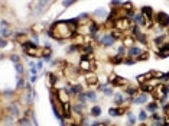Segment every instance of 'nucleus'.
<instances>
[{"label":"nucleus","instance_id":"1","mask_svg":"<svg viewBox=\"0 0 169 126\" xmlns=\"http://www.w3.org/2000/svg\"><path fill=\"white\" fill-rule=\"evenodd\" d=\"M74 20H69V22H65V20H61V22H56L51 26V35L55 38V39H67L71 36L72 31H75L77 28L74 26Z\"/></svg>","mask_w":169,"mask_h":126},{"label":"nucleus","instance_id":"2","mask_svg":"<svg viewBox=\"0 0 169 126\" xmlns=\"http://www.w3.org/2000/svg\"><path fill=\"white\" fill-rule=\"evenodd\" d=\"M49 3H51V0H36L35 4H34V7H32V13H34V16L42 15L43 10L49 6Z\"/></svg>","mask_w":169,"mask_h":126},{"label":"nucleus","instance_id":"3","mask_svg":"<svg viewBox=\"0 0 169 126\" xmlns=\"http://www.w3.org/2000/svg\"><path fill=\"white\" fill-rule=\"evenodd\" d=\"M156 22H158V25H159L160 28L168 26L169 25V15L165 13V12H159V13L156 15Z\"/></svg>","mask_w":169,"mask_h":126},{"label":"nucleus","instance_id":"4","mask_svg":"<svg viewBox=\"0 0 169 126\" xmlns=\"http://www.w3.org/2000/svg\"><path fill=\"white\" fill-rule=\"evenodd\" d=\"M114 41H116V38L113 36V34H107V35H103L100 38V44H101L103 47H111V45H114Z\"/></svg>","mask_w":169,"mask_h":126},{"label":"nucleus","instance_id":"5","mask_svg":"<svg viewBox=\"0 0 169 126\" xmlns=\"http://www.w3.org/2000/svg\"><path fill=\"white\" fill-rule=\"evenodd\" d=\"M145 51H142V48H139L137 45H133V47H130L129 48V51H127V55L130 57V58H135V59H137L140 55L143 54Z\"/></svg>","mask_w":169,"mask_h":126},{"label":"nucleus","instance_id":"6","mask_svg":"<svg viewBox=\"0 0 169 126\" xmlns=\"http://www.w3.org/2000/svg\"><path fill=\"white\" fill-rule=\"evenodd\" d=\"M108 115H110L111 117L121 116V115H124V109L123 107H110L108 109Z\"/></svg>","mask_w":169,"mask_h":126},{"label":"nucleus","instance_id":"7","mask_svg":"<svg viewBox=\"0 0 169 126\" xmlns=\"http://www.w3.org/2000/svg\"><path fill=\"white\" fill-rule=\"evenodd\" d=\"M85 81H87V84L88 86H96L97 83H98V78H97V75L96 74H87L85 75Z\"/></svg>","mask_w":169,"mask_h":126},{"label":"nucleus","instance_id":"8","mask_svg":"<svg viewBox=\"0 0 169 126\" xmlns=\"http://www.w3.org/2000/svg\"><path fill=\"white\" fill-rule=\"evenodd\" d=\"M58 96H59V100H61L62 103H67L68 100H69L68 89H61V90H58Z\"/></svg>","mask_w":169,"mask_h":126},{"label":"nucleus","instance_id":"9","mask_svg":"<svg viewBox=\"0 0 169 126\" xmlns=\"http://www.w3.org/2000/svg\"><path fill=\"white\" fill-rule=\"evenodd\" d=\"M71 110H72V106L69 105V102L62 103V115H64V117H69L71 116Z\"/></svg>","mask_w":169,"mask_h":126},{"label":"nucleus","instance_id":"10","mask_svg":"<svg viewBox=\"0 0 169 126\" xmlns=\"http://www.w3.org/2000/svg\"><path fill=\"white\" fill-rule=\"evenodd\" d=\"M98 89H100V91H103V94H106V96H114L113 89H111L110 86H107V84H101Z\"/></svg>","mask_w":169,"mask_h":126},{"label":"nucleus","instance_id":"11","mask_svg":"<svg viewBox=\"0 0 169 126\" xmlns=\"http://www.w3.org/2000/svg\"><path fill=\"white\" fill-rule=\"evenodd\" d=\"M133 103H136V105H145V103H148V96L146 94L136 96V97H133Z\"/></svg>","mask_w":169,"mask_h":126},{"label":"nucleus","instance_id":"12","mask_svg":"<svg viewBox=\"0 0 169 126\" xmlns=\"http://www.w3.org/2000/svg\"><path fill=\"white\" fill-rule=\"evenodd\" d=\"M19 113H20L19 106H17L16 103H12V105L9 106V115H10V116H13V117H16V116H19Z\"/></svg>","mask_w":169,"mask_h":126},{"label":"nucleus","instance_id":"13","mask_svg":"<svg viewBox=\"0 0 169 126\" xmlns=\"http://www.w3.org/2000/svg\"><path fill=\"white\" fill-rule=\"evenodd\" d=\"M80 68L84 70V71L91 70V62L87 59V57H83V59H81V62H80Z\"/></svg>","mask_w":169,"mask_h":126},{"label":"nucleus","instance_id":"14","mask_svg":"<svg viewBox=\"0 0 169 126\" xmlns=\"http://www.w3.org/2000/svg\"><path fill=\"white\" fill-rule=\"evenodd\" d=\"M142 15H143L145 18L152 19V16H153L152 7H150V6H143V7H142Z\"/></svg>","mask_w":169,"mask_h":126},{"label":"nucleus","instance_id":"15","mask_svg":"<svg viewBox=\"0 0 169 126\" xmlns=\"http://www.w3.org/2000/svg\"><path fill=\"white\" fill-rule=\"evenodd\" d=\"M93 15L94 16H97V18H104V16H107V9L106 7H97L94 12H93Z\"/></svg>","mask_w":169,"mask_h":126},{"label":"nucleus","instance_id":"16","mask_svg":"<svg viewBox=\"0 0 169 126\" xmlns=\"http://www.w3.org/2000/svg\"><path fill=\"white\" fill-rule=\"evenodd\" d=\"M159 57H160V58L169 57V45H162V47L159 48Z\"/></svg>","mask_w":169,"mask_h":126},{"label":"nucleus","instance_id":"17","mask_svg":"<svg viewBox=\"0 0 169 126\" xmlns=\"http://www.w3.org/2000/svg\"><path fill=\"white\" fill-rule=\"evenodd\" d=\"M113 97H114V99H113V102H114V105H116V106L121 105V103L126 100V99H123V96H121L120 93H114V96H113Z\"/></svg>","mask_w":169,"mask_h":126},{"label":"nucleus","instance_id":"18","mask_svg":"<svg viewBox=\"0 0 169 126\" xmlns=\"http://www.w3.org/2000/svg\"><path fill=\"white\" fill-rule=\"evenodd\" d=\"M13 34V31L7 26V28H1L0 29V35H1V38H7V36H10Z\"/></svg>","mask_w":169,"mask_h":126},{"label":"nucleus","instance_id":"19","mask_svg":"<svg viewBox=\"0 0 169 126\" xmlns=\"http://www.w3.org/2000/svg\"><path fill=\"white\" fill-rule=\"evenodd\" d=\"M146 110L149 112V113H156V110H158V103H148V106H146Z\"/></svg>","mask_w":169,"mask_h":126},{"label":"nucleus","instance_id":"20","mask_svg":"<svg viewBox=\"0 0 169 126\" xmlns=\"http://www.w3.org/2000/svg\"><path fill=\"white\" fill-rule=\"evenodd\" d=\"M90 115H91V116L98 117V116L101 115V109H100V106H94V107H91V110H90Z\"/></svg>","mask_w":169,"mask_h":126},{"label":"nucleus","instance_id":"21","mask_svg":"<svg viewBox=\"0 0 169 126\" xmlns=\"http://www.w3.org/2000/svg\"><path fill=\"white\" fill-rule=\"evenodd\" d=\"M85 96H87V99L91 100V102H96V100H97V93L93 91V90H88L87 93H85Z\"/></svg>","mask_w":169,"mask_h":126},{"label":"nucleus","instance_id":"22","mask_svg":"<svg viewBox=\"0 0 169 126\" xmlns=\"http://www.w3.org/2000/svg\"><path fill=\"white\" fill-rule=\"evenodd\" d=\"M137 90H139V89H137V87H135V86H129V87H126V94H127V96H135L136 93H137Z\"/></svg>","mask_w":169,"mask_h":126},{"label":"nucleus","instance_id":"23","mask_svg":"<svg viewBox=\"0 0 169 126\" xmlns=\"http://www.w3.org/2000/svg\"><path fill=\"white\" fill-rule=\"evenodd\" d=\"M135 22L137 23V25H146V20H145V16H143L142 13L136 15V16H135Z\"/></svg>","mask_w":169,"mask_h":126},{"label":"nucleus","instance_id":"24","mask_svg":"<svg viewBox=\"0 0 169 126\" xmlns=\"http://www.w3.org/2000/svg\"><path fill=\"white\" fill-rule=\"evenodd\" d=\"M111 83H113V86H120V84H124V83H126V80L120 78L118 75H114V78L111 80Z\"/></svg>","mask_w":169,"mask_h":126},{"label":"nucleus","instance_id":"25","mask_svg":"<svg viewBox=\"0 0 169 126\" xmlns=\"http://www.w3.org/2000/svg\"><path fill=\"white\" fill-rule=\"evenodd\" d=\"M163 39H165V36H163V35L156 36V38H155V45H158V47L160 48L162 45H165V44H163Z\"/></svg>","mask_w":169,"mask_h":126},{"label":"nucleus","instance_id":"26","mask_svg":"<svg viewBox=\"0 0 169 126\" xmlns=\"http://www.w3.org/2000/svg\"><path fill=\"white\" fill-rule=\"evenodd\" d=\"M113 64H123V61H124V58H121V55H116V57H113L111 59H110Z\"/></svg>","mask_w":169,"mask_h":126},{"label":"nucleus","instance_id":"27","mask_svg":"<svg viewBox=\"0 0 169 126\" xmlns=\"http://www.w3.org/2000/svg\"><path fill=\"white\" fill-rule=\"evenodd\" d=\"M137 119H139L140 122H145V120L148 119V113H146V110H140V113H139Z\"/></svg>","mask_w":169,"mask_h":126},{"label":"nucleus","instance_id":"28","mask_svg":"<svg viewBox=\"0 0 169 126\" xmlns=\"http://www.w3.org/2000/svg\"><path fill=\"white\" fill-rule=\"evenodd\" d=\"M19 125L20 126H32V123H31V120H29L28 117H23V119L19 120Z\"/></svg>","mask_w":169,"mask_h":126},{"label":"nucleus","instance_id":"29","mask_svg":"<svg viewBox=\"0 0 169 126\" xmlns=\"http://www.w3.org/2000/svg\"><path fill=\"white\" fill-rule=\"evenodd\" d=\"M15 65V70H16L17 74H23V65L20 64V62H16V64H13Z\"/></svg>","mask_w":169,"mask_h":126},{"label":"nucleus","instance_id":"30","mask_svg":"<svg viewBox=\"0 0 169 126\" xmlns=\"http://www.w3.org/2000/svg\"><path fill=\"white\" fill-rule=\"evenodd\" d=\"M83 107H84V103H81V105H75V106H72V110H75L77 113H81V112H83Z\"/></svg>","mask_w":169,"mask_h":126},{"label":"nucleus","instance_id":"31","mask_svg":"<svg viewBox=\"0 0 169 126\" xmlns=\"http://www.w3.org/2000/svg\"><path fill=\"white\" fill-rule=\"evenodd\" d=\"M123 64H126V65H133L135 64V58H124V61H123Z\"/></svg>","mask_w":169,"mask_h":126},{"label":"nucleus","instance_id":"32","mask_svg":"<svg viewBox=\"0 0 169 126\" xmlns=\"http://www.w3.org/2000/svg\"><path fill=\"white\" fill-rule=\"evenodd\" d=\"M75 1H77V0H64V1H62V6H64V7H68V6H71L72 3H75Z\"/></svg>","mask_w":169,"mask_h":126},{"label":"nucleus","instance_id":"33","mask_svg":"<svg viewBox=\"0 0 169 126\" xmlns=\"http://www.w3.org/2000/svg\"><path fill=\"white\" fill-rule=\"evenodd\" d=\"M123 9H124V10H132V3H130V1L123 3Z\"/></svg>","mask_w":169,"mask_h":126},{"label":"nucleus","instance_id":"34","mask_svg":"<svg viewBox=\"0 0 169 126\" xmlns=\"http://www.w3.org/2000/svg\"><path fill=\"white\" fill-rule=\"evenodd\" d=\"M10 61H13V62L16 64V62H20V58H19L17 55H10Z\"/></svg>","mask_w":169,"mask_h":126},{"label":"nucleus","instance_id":"35","mask_svg":"<svg viewBox=\"0 0 169 126\" xmlns=\"http://www.w3.org/2000/svg\"><path fill=\"white\" fill-rule=\"evenodd\" d=\"M129 123H130V125L136 123V117L133 116V115H130V113H129Z\"/></svg>","mask_w":169,"mask_h":126},{"label":"nucleus","instance_id":"36","mask_svg":"<svg viewBox=\"0 0 169 126\" xmlns=\"http://www.w3.org/2000/svg\"><path fill=\"white\" fill-rule=\"evenodd\" d=\"M0 45H1V49L7 47V41H6V38H1V42H0Z\"/></svg>","mask_w":169,"mask_h":126},{"label":"nucleus","instance_id":"37","mask_svg":"<svg viewBox=\"0 0 169 126\" xmlns=\"http://www.w3.org/2000/svg\"><path fill=\"white\" fill-rule=\"evenodd\" d=\"M142 90H143V91H150V90H152V87H150V86H148V84H143V86H142Z\"/></svg>","mask_w":169,"mask_h":126},{"label":"nucleus","instance_id":"38","mask_svg":"<svg viewBox=\"0 0 169 126\" xmlns=\"http://www.w3.org/2000/svg\"><path fill=\"white\" fill-rule=\"evenodd\" d=\"M148 57H149V52H143V54H142L140 57H139V58H137V59H146Z\"/></svg>","mask_w":169,"mask_h":126},{"label":"nucleus","instance_id":"39","mask_svg":"<svg viewBox=\"0 0 169 126\" xmlns=\"http://www.w3.org/2000/svg\"><path fill=\"white\" fill-rule=\"evenodd\" d=\"M36 67H38V70H42V67H43V61H38V62H36Z\"/></svg>","mask_w":169,"mask_h":126},{"label":"nucleus","instance_id":"40","mask_svg":"<svg viewBox=\"0 0 169 126\" xmlns=\"http://www.w3.org/2000/svg\"><path fill=\"white\" fill-rule=\"evenodd\" d=\"M25 86V83H23V80H17V89H22Z\"/></svg>","mask_w":169,"mask_h":126},{"label":"nucleus","instance_id":"41","mask_svg":"<svg viewBox=\"0 0 169 126\" xmlns=\"http://www.w3.org/2000/svg\"><path fill=\"white\" fill-rule=\"evenodd\" d=\"M117 51H118V55H123V54H124V47H120Z\"/></svg>","mask_w":169,"mask_h":126},{"label":"nucleus","instance_id":"42","mask_svg":"<svg viewBox=\"0 0 169 126\" xmlns=\"http://www.w3.org/2000/svg\"><path fill=\"white\" fill-rule=\"evenodd\" d=\"M0 25H1V28H7V22H6L4 19H3V20L0 22Z\"/></svg>","mask_w":169,"mask_h":126},{"label":"nucleus","instance_id":"43","mask_svg":"<svg viewBox=\"0 0 169 126\" xmlns=\"http://www.w3.org/2000/svg\"><path fill=\"white\" fill-rule=\"evenodd\" d=\"M111 4H123L121 0H111Z\"/></svg>","mask_w":169,"mask_h":126},{"label":"nucleus","instance_id":"44","mask_svg":"<svg viewBox=\"0 0 169 126\" xmlns=\"http://www.w3.org/2000/svg\"><path fill=\"white\" fill-rule=\"evenodd\" d=\"M87 16H88L87 13H81V15L78 16V20H80V19H85V18H87Z\"/></svg>","mask_w":169,"mask_h":126},{"label":"nucleus","instance_id":"45","mask_svg":"<svg viewBox=\"0 0 169 126\" xmlns=\"http://www.w3.org/2000/svg\"><path fill=\"white\" fill-rule=\"evenodd\" d=\"M36 80H38V77H36V75H31V83H35Z\"/></svg>","mask_w":169,"mask_h":126},{"label":"nucleus","instance_id":"46","mask_svg":"<svg viewBox=\"0 0 169 126\" xmlns=\"http://www.w3.org/2000/svg\"><path fill=\"white\" fill-rule=\"evenodd\" d=\"M96 126H106V123H96Z\"/></svg>","mask_w":169,"mask_h":126},{"label":"nucleus","instance_id":"47","mask_svg":"<svg viewBox=\"0 0 169 126\" xmlns=\"http://www.w3.org/2000/svg\"><path fill=\"white\" fill-rule=\"evenodd\" d=\"M163 126H169V123H168V125H163Z\"/></svg>","mask_w":169,"mask_h":126},{"label":"nucleus","instance_id":"48","mask_svg":"<svg viewBox=\"0 0 169 126\" xmlns=\"http://www.w3.org/2000/svg\"><path fill=\"white\" fill-rule=\"evenodd\" d=\"M71 126H75V125H71Z\"/></svg>","mask_w":169,"mask_h":126}]
</instances>
